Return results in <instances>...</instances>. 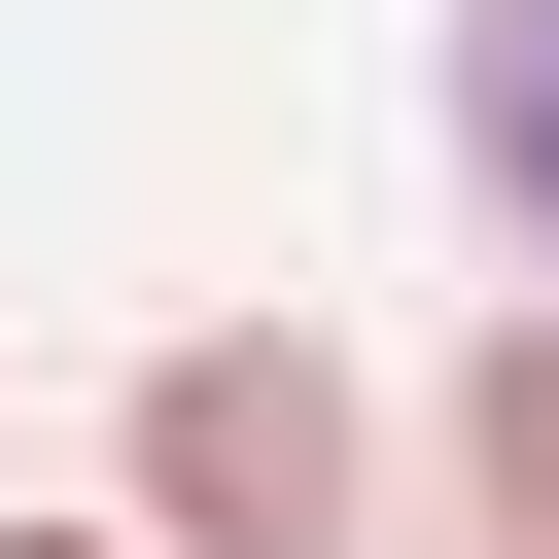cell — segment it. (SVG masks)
Segmentation results:
<instances>
[{
  "instance_id": "2",
  "label": "cell",
  "mask_w": 559,
  "mask_h": 559,
  "mask_svg": "<svg viewBox=\"0 0 559 559\" xmlns=\"http://www.w3.org/2000/svg\"><path fill=\"white\" fill-rule=\"evenodd\" d=\"M454 175H489L524 280H559V0H454Z\"/></svg>"
},
{
  "instance_id": "4",
  "label": "cell",
  "mask_w": 559,
  "mask_h": 559,
  "mask_svg": "<svg viewBox=\"0 0 559 559\" xmlns=\"http://www.w3.org/2000/svg\"><path fill=\"white\" fill-rule=\"evenodd\" d=\"M0 559H140V524H0Z\"/></svg>"
},
{
  "instance_id": "3",
  "label": "cell",
  "mask_w": 559,
  "mask_h": 559,
  "mask_svg": "<svg viewBox=\"0 0 559 559\" xmlns=\"http://www.w3.org/2000/svg\"><path fill=\"white\" fill-rule=\"evenodd\" d=\"M454 489H489V524H524V559H559V280H524V314H489V349H454Z\"/></svg>"
},
{
  "instance_id": "1",
  "label": "cell",
  "mask_w": 559,
  "mask_h": 559,
  "mask_svg": "<svg viewBox=\"0 0 559 559\" xmlns=\"http://www.w3.org/2000/svg\"><path fill=\"white\" fill-rule=\"evenodd\" d=\"M140 559H384V419L314 314H175L140 349Z\"/></svg>"
}]
</instances>
